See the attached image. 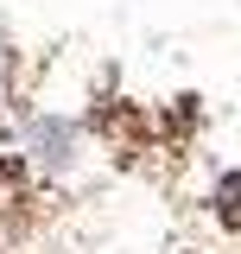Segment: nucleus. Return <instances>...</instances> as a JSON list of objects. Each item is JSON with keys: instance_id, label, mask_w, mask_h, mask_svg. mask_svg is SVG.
Instances as JSON below:
<instances>
[{"instance_id": "obj_1", "label": "nucleus", "mask_w": 241, "mask_h": 254, "mask_svg": "<svg viewBox=\"0 0 241 254\" xmlns=\"http://www.w3.org/2000/svg\"><path fill=\"white\" fill-rule=\"evenodd\" d=\"M222 190L235 197V210H229V222H241V178H229V185H222Z\"/></svg>"}]
</instances>
